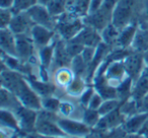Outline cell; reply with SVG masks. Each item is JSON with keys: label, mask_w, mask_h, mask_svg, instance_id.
I'll return each mask as SVG.
<instances>
[{"label": "cell", "mask_w": 148, "mask_h": 138, "mask_svg": "<svg viewBox=\"0 0 148 138\" xmlns=\"http://www.w3.org/2000/svg\"><path fill=\"white\" fill-rule=\"evenodd\" d=\"M38 49L29 34L16 35V56L23 62H33L38 59Z\"/></svg>", "instance_id": "5"}, {"label": "cell", "mask_w": 148, "mask_h": 138, "mask_svg": "<svg viewBox=\"0 0 148 138\" xmlns=\"http://www.w3.org/2000/svg\"><path fill=\"white\" fill-rule=\"evenodd\" d=\"M103 0H90V4H89V13H93L97 11L101 6H103Z\"/></svg>", "instance_id": "43"}, {"label": "cell", "mask_w": 148, "mask_h": 138, "mask_svg": "<svg viewBox=\"0 0 148 138\" xmlns=\"http://www.w3.org/2000/svg\"><path fill=\"white\" fill-rule=\"evenodd\" d=\"M27 11L35 25H39L56 31V17H54L49 12L47 6L36 4Z\"/></svg>", "instance_id": "7"}, {"label": "cell", "mask_w": 148, "mask_h": 138, "mask_svg": "<svg viewBox=\"0 0 148 138\" xmlns=\"http://www.w3.org/2000/svg\"><path fill=\"white\" fill-rule=\"evenodd\" d=\"M138 109L139 112H146L148 113V93L138 102Z\"/></svg>", "instance_id": "44"}, {"label": "cell", "mask_w": 148, "mask_h": 138, "mask_svg": "<svg viewBox=\"0 0 148 138\" xmlns=\"http://www.w3.org/2000/svg\"><path fill=\"white\" fill-rule=\"evenodd\" d=\"M0 47L3 53L16 56V35L8 27L0 30Z\"/></svg>", "instance_id": "17"}, {"label": "cell", "mask_w": 148, "mask_h": 138, "mask_svg": "<svg viewBox=\"0 0 148 138\" xmlns=\"http://www.w3.org/2000/svg\"><path fill=\"white\" fill-rule=\"evenodd\" d=\"M27 82L32 87V89L38 93L41 97H49V95H54L57 91L58 87H56L55 83H52L50 81H43L39 79L36 75H27L25 76Z\"/></svg>", "instance_id": "15"}, {"label": "cell", "mask_w": 148, "mask_h": 138, "mask_svg": "<svg viewBox=\"0 0 148 138\" xmlns=\"http://www.w3.org/2000/svg\"><path fill=\"white\" fill-rule=\"evenodd\" d=\"M15 0H0V8H12Z\"/></svg>", "instance_id": "46"}, {"label": "cell", "mask_w": 148, "mask_h": 138, "mask_svg": "<svg viewBox=\"0 0 148 138\" xmlns=\"http://www.w3.org/2000/svg\"><path fill=\"white\" fill-rule=\"evenodd\" d=\"M58 34L56 39L52 42L51 44L45 46V47H42L40 49H38V61L41 66L45 68L50 69L53 64L54 60V53H55V46H56V41H57Z\"/></svg>", "instance_id": "22"}, {"label": "cell", "mask_w": 148, "mask_h": 138, "mask_svg": "<svg viewBox=\"0 0 148 138\" xmlns=\"http://www.w3.org/2000/svg\"><path fill=\"white\" fill-rule=\"evenodd\" d=\"M148 93V66H145L141 74L133 83L131 97L137 102L142 100Z\"/></svg>", "instance_id": "18"}, {"label": "cell", "mask_w": 148, "mask_h": 138, "mask_svg": "<svg viewBox=\"0 0 148 138\" xmlns=\"http://www.w3.org/2000/svg\"><path fill=\"white\" fill-rule=\"evenodd\" d=\"M58 124L66 135L74 138H86L92 130V128L87 126L83 121L71 118L60 117L58 119Z\"/></svg>", "instance_id": "4"}, {"label": "cell", "mask_w": 148, "mask_h": 138, "mask_svg": "<svg viewBox=\"0 0 148 138\" xmlns=\"http://www.w3.org/2000/svg\"><path fill=\"white\" fill-rule=\"evenodd\" d=\"M21 106L23 105L14 93L1 87V109L9 110L14 113Z\"/></svg>", "instance_id": "26"}, {"label": "cell", "mask_w": 148, "mask_h": 138, "mask_svg": "<svg viewBox=\"0 0 148 138\" xmlns=\"http://www.w3.org/2000/svg\"><path fill=\"white\" fill-rule=\"evenodd\" d=\"M74 111H75V106L73 103H71L70 101H61L59 111H58V113L60 114V117L70 118L73 115Z\"/></svg>", "instance_id": "38"}, {"label": "cell", "mask_w": 148, "mask_h": 138, "mask_svg": "<svg viewBox=\"0 0 148 138\" xmlns=\"http://www.w3.org/2000/svg\"><path fill=\"white\" fill-rule=\"evenodd\" d=\"M143 58H144V63H145V66H148V49L143 52Z\"/></svg>", "instance_id": "49"}, {"label": "cell", "mask_w": 148, "mask_h": 138, "mask_svg": "<svg viewBox=\"0 0 148 138\" xmlns=\"http://www.w3.org/2000/svg\"><path fill=\"white\" fill-rule=\"evenodd\" d=\"M101 118V116L97 110L85 108L82 113V121L90 128H95L97 125V123L99 122Z\"/></svg>", "instance_id": "32"}, {"label": "cell", "mask_w": 148, "mask_h": 138, "mask_svg": "<svg viewBox=\"0 0 148 138\" xmlns=\"http://www.w3.org/2000/svg\"><path fill=\"white\" fill-rule=\"evenodd\" d=\"M138 133H139L140 135L144 136L145 138H148V118H147V120L145 121L144 125L142 126V128L140 129V131L138 132Z\"/></svg>", "instance_id": "47"}, {"label": "cell", "mask_w": 148, "mask_h": 138, "mask_svg": "<svg viewBox=\"0 0 148 138\" xmlns=\"http://www.w3.org/2000/svg\"><path fill=\"white\" fill-rule=\"evenodd\" d=\"M46 138H70V137L69 136H54V137H46Z\"/></svg>", "instance_id": "52"}, {"label": "cell", "mask_w": 148, "mask_h": 138, "mask_svg": "<svg viewBox=\"0 0 148 138\" xmlns=\"http://www.w3.org/2000/svg\"><path fill=\"white\" fill-rule=\"evenodd\" d=\"M11 93L16 95L21 105L25 107L36 110V111L42 109L41 97L32 89L25 75L19 79Z\"/></svg>", "instance_id": "3"}, {"label": "cell", "mask_w": 148, "mask_h": 138, "mask_svg": "<svg viewBox=\"0 0 148 138\" xmlns=\"http://www.w3.org/2000/svg\"><path fill=\"white\" fill-rule=\"evenodd\" d=\"M95 87H93V84L88 85V87H86V89L83 91L82 95L79 97V105L83 108L88 107V104H89V102H90L92 95H95Z\"/></svg>", "instance_id": "40"}, {"label": "cell", "mask_w": 148, "mask_h": 138, "mask_svg": "<svg viewBox=\"0 0 148 138\" xmlns=\"http://www.w3.org/2000/svg\"><path fill=\"white\" fill-rule=\"evenodd\" d=\"M34 25L35 23L32 21L27 11H21L14 13L8 29L12 31L15 35H23V34H31Z\"/></svg>", "instance_id": "10"}, {"label": "cell", "mask_w": 148, "mask_h": 138, "mask_svg": "<svg viewBox=\"0 0 148 138\" xmlns=\"http://www.w3.org/2000/svg\"><path fill=\"white\" fill-rule=\"evenodd\" d=\"M122 101L119 99H111V100H105L103 103L101 104V106L99 107V109L97 111L99 112L101 116H105L107 114L113 112L114 110L118 109L121 106Z\"/></svg>", "instance_id": "35"}, {"label": "cell", "mask_w": 148, "mask_h": 138, "mask_svg": "<svg viewBox=\"0 0 148 138\" xmlns=\"http://www.w3.org/2000/svg\"><path fill=\"white\" fill-rule=\"evenodd\" d=\"M0 122H1V127L8 128V129H11V130H13V131L16 132V133L23 135V132H21L17 117L12 111L1 109Z\"/></svg>", "instance_id": "25"}, {"label": "cell", "mask_w": 148, "mask_h": 138, "mask_svg": "<svg viewBox=\"0 0 148 138\" xmlns=\"http://www.w3.org/2000/svg\"><path fill=\"white\" fill-rule=\"evenodd\" d=\"M148 118V113L146 112H139L131 117L127 118L124 123L123 128L127 134H135L140 131L142 126L144 125L145 121Z\"/></svg>", "instance_id": "21"}, {"label": "cell", "mask_w": 148, "mask_h": 138, "mask_svg": "<svg viewBox=\"0 0 148 138\" xmlns=\"http://www.w3.org/2000/svg\"><path fill=\"white\" fill-rule=\"evenodd\" d=\"M120 110L121 112L126 116L127 118L131 117V116L135 115V114L139 113V109H138V102L132 97L129 99L125 100L122 102L121 106H120Z\"/></svg>", "instance_id": "33"}, {"label": "cell", "mask_w": 148, "mask_h": 138, "mask_svg": "<svg viewBox=\"0 0 148 138\" xmlns=\"http://www.w3.org/2000/svg\"><path fill=\"white\" fill-rule=\"evenodd\" d=\"M66 49H67V52L70 55V57L73 59L75 56L80 55L81 52L84 49V46L71 39L69 41H66Z\"/></svg>", "instance_id": "36"}, {"label": "cell", "mask_w": 148, "mask_h": 138, "mask_svg": "<svg viewBox=\"0 0 148 138\" xmlns=\"http://www.w3.org/2000/svg\"><path fill=\"white\" fill-rule=\"evenodd\" d=\"M134 80L130 76H128L124 81H122L117 87V95L118 99L122 102L129 99L132 95V89H133Z\"/></svg>", "instance_id": "30"}, {"label": "cell", "mask_w": 148, "mask_h": 138, "mask_svg": "<svg viewBox=\"0 0 148 138\" xmlns=\"http://www.w3.org/2000/svg\"><path fill=\"white\" fill-rule=\"evenodd\" d=\"M148 49V29L142 21H139L135 38L131 45V50L136 52H142Z\"/></svg>", "instance_id": "20"}, {"label": "cell", "mask_w": 148, "mask_h": 138, "mask_svg": "<svg viewBox=\"0 0 148 138\" xmlns=\"http://www.w3.org/2000/svg\"><path fill=\"white\" fill-rule=\"evenodd\" d=\"M31 37L35 43L37 49L51 44L57 37V32L54 30L48 29L46 27H42L39 25H35L31 31Z\"/></svg>", "instance_id": "11"}, {"label": "cell", "mask_w": 148, "mask_h": 138, "mask_svg": "<svg viewBox=\"0 0 148 138\" xmlns=\"http://www.w3.org/2000/svg\"><path fill=\"white\" fill-rule=\"evenodd\" d=\"M25 138H46L45 136L41 135L38 132H32V133H27L25 135H23Z\"/></svg>", "instance_id": "48"}, {"label": "cell", "mask_w": 148, "mask_h": 138, "mask_svg": "<svg viewBox=\"0 0 148 138\" xmlns=\"http://www.w3.org/2000/svg\"><path fill=\"white\" fill-rule=\"evenodd\" d=\"M11 138H25L23 137V135H21V134H18V133H16V134H14V135L12 136V137Z\"/></svg>", "instance_id": "51"}, {"label": "cell", "mask_w": 148, "mask_h": 138, "mask_svg": "<svg viewBox=\"0 0 148 138\" xmlns=\"http://www.w3.org/2000/svg\"><path fill=\"white\" fill-rule=\"evenodd\" d=\"M138 25H139V21L131 23L121 30L115 49H131V45L135 38Z\"/></svg>", "instance_id": "19"}, {"label": "cell", "mask_w": 148, "mask_h": 138, "mask_svg": "<svg viewBox=\"0 0 148 138\" xmlns=\"http://www.w3.org/2000/svg\"><path fill=\"white\" fill-rule=\"evenodd\" d=\"M14 15V11L11 8H0V21L1 29H6L9 27Z\"/></svg>", "instance_id": "39"}, {"label": "cell", "mask_w": 148, "mask_h": 138, "mask_svg": "<svg viewBox=\"0 0 148 138\" xmlns=\"http://www.w3.org/2000/svg\"><path fill=\"white\" fill-rule=\"evenodd\" d=\"M90 0H67V11L79 17L88 14Z\"/></svg>", "instance_id": "27"}, {"label": "cell", "mask_w": 148, "mask_h": 138, "mask_svg": "<svg viewBox=\"0 0 148 138\" xmlns=\"http://www.w3.org/2000/svg\"><path fill=\"white\" fill-rule=\"evenodd\" d=\"M126 120H127V117L122 113L119 107L118 109L114 110L111 113L107 114L105 116H101V120H99V122L95 128L99 130L115 129V128L123 126Z\"/></svg>", "instance_id": "13"}, {"label": "cell", "mask_w": 148, "mask_h": 138, "mask_svg": "<svg viewBox=\"0 0 148 138\" xmlns=\"http://www.w3.org/2000/svg\"><path fill=\"white\" fill-rule=\"evenodd\" d=\"M123 63L124 66H125L126 71H127L128 76L131 77L134 81L139 77L142 70L145 67L143 53L142 52L131 51L123 59Z\"/></svg>", "instance_id": "9"}, {"label": "cell", "mask_w": 148, "mask_h": 138, "mask_svg": "<svg viewBox=\"0 0 148 138\" xmlns=\"http://www.w3.org/2000/svg\"><path fill=\"white\" fill-rule=\"evenodd\" d=\"M140 21H146V23H148V0H144L143 10H142V16Z\"/></svg>", "instance_id": "45"}, {"label": "cell", "mask_w": 148, "mask_h": 138, "mask_svg": "<svg viewBox=\"0 0 148 138\" xmlns=\"http://www.w3.org/2000/svg\"><path fill=\"white\" fill-rule=\"evenodd\" d=\"M75 77V74L73 73L72 69L70 67H60L54 71L53 79L54 83L58 89H65L70 84L73 78Z\"/></svg>", "instance_id": "23"}, {"label": "cell", "mask_w": 148, "mask_h": 138, "mask_svg": "<svg viewBox=\"0 0 148 138\" xmlns=\"http://www.w3.org/2000/svg\"><path fill=\"white\" fill-rule=\"evenodd\" d=\"M123 138H126V135H125V136H124V137H123Z\"/></svg>", "instance_id": "53"}, {"label": "cell", "mask_w": 148, "mask_h": 138, "mask_svg": "<svg viewBox=\"0 0 148 138\" xmlns=\"http://www.w3.org/2000/svg\"><path fill=\"white\" fill-rule=\"evenodd\" d=\"M120 32H121V30L118 29L116 25H114L111 23L101 32L103 42L107 44L108 46H110L112 49H115L116 46H117L118 39H119Z\"/></svg>", "instance_id": "28"}, {"label": "cell", "mask_w": 148, "mask_h": 138, "mask_svg": "<svg viewBox=\"0 0 148 138\" xmlns=\"http://www.w3.org/2000/svg\"><path fill=\"white\" fill-rule=\"evenodd\" d=\"M51 0H38V4L44 5V6H47L48 4L50 3Z\"/></svg>", "instance_id": "50"}, {"label": "cell", "mask_w": 148, "mask_h": 138, "mask_svg": "<svg viewBox=\"0 0 148 138\" xmlns=\"http://www.w3.org/2000/svg\"><path fill=\"white\" fill-rule=\"evenodd\" d=\"M103 101H105V100L103 99V97H101V95H99L97 91H95V95H93L92 97H91V100H90V102H89L88 107L87 108H89V109H93V110H99V107L101 106V104L103 103Z\"/></svg>", "instance_id": "42"}, {"label": "cell", "mask_w": 148, "mask_h": 138, "mask_svg": "<svg viewBox=\"0 0 148 138\" xmlns=\"http://www.w3.org/2000/svg\"><path fill=\"white\" fill-rule=\"evenodd\" d=\"M41 103H42V109L47 110V111L50 112H54V113H58L60 104H61V100L58 99L54 95H49V97H41Z\"/></svg>", "instance_id": "34"}, {"label": "cell", "mask_w": 148, "mask_h": 138, "mask_svg": "<svg viewBox=\"0 0 148 138\" xmlns=\"http://www.w3.org/2000/svg\"><path fill=\"white\" fill-rule=\"evenodd\" d=\"M72 40L80 43L84 47H95V48H97L103 42L101 33L99 31H97L95 29H93V27L86 25L77 34V36H75Z\"/></svg>", "instance_id": "14"}, {"label": "cell", "mask_w": 148, "mask_h": 138, "mask_svg": "<svg viewBox=\"0 0 148 138\" xmlns=\"http://www.w3.org/2000/svg\"><path fill=\"white\" fill-rule=\"evenodd\" d=\"M85 25L82 17L66 11L56 19V32L64 41L73 39Z\"/></svg>", "instance_id": "1"}, {"label": "cell", "mask_w": 148, "mask_h": 138, "mask_svg": "<svg viewBox=\"0 0 148 138\" xmlns=\"http://www.w3.org/2000/svg\"><path fill=\"white\" fill-rule=\"evenodd\" d=\"M89 84L85 80L84 77L75 76L73 78V80L70 82V84L64 91H65L66 95H69V97H74V99H79V97L82 95L83 91L86 89V87Z\"/></svg>", "instance_id": "24"}, {"label": "cell", "mask_w": 148, "mask_h": 138, "mask_svg": "<svg viewBox=\"0 0 148 138\" xmlns=\"http://www.w3.org/2000/svg\"><path fill=\"white\" fill-rule=\"evenodd\" d=\"M60 116L58 113L41 109L38 111V119L36 124V132L46 137L67 136L58 124Z\"/></svg>", "instance_id": "2"}, {"label": "cell", "mask_w": 148, "mask_h": 138, "mask_svg": "<svg viewBox=\"0 0 148 138\" xmlns=\"http://www.w3.org/2000/svg\"><path fill=\"white\" fill-rule=\"evenodd\" d=\"M70 68L72 69L75 76H82L85 78L87 73V69H88V65H87V63L84 61V59H83L80 54V55L75 56L72 59Z\"/></svg>", "instance_id": "29"}, {"label": "cell", "mask_w": 148, "mask_h": 138, "mask_svg": "<svg viewBox=\"0 0 148 138\" xmlns=\"http://www.w3.org/2000/svg\"><path fill=\"white\" fill-rule=\"evenodd\" d=\"M72 58L68 54L66 49V41L58 36L55 46V53H54V60L52 66L58 69L60 67H70ZM55 69V70H56Z\"/></svg>", "instance_id": "16"}, {"label": "cell", "mask_w": 148, "mask_h": 138, "mask_svg": "<svg viewBox=\"0 0 148 138\" xmlns=\"http://www.w3.org/2000/svg\"><path fill=\"white\" fill-rule=\"evenodd\" d=\"M112 17H113V13L103 8H99L95 12L89 13L85 17H83V21L86 25L93 27L101 33L108 25L112 23Z\"/></svg>", "instance_id": "12"}, {"label": "cell", "mask_w": 148, "mask_h": 138, "mask_svg": "<svg viewBox=\"0 0 148 138\" xmlns=\"http://www.w3.org/2000/svg\"><path fill=\"white\" fill-rule=\"evenodd\" d=\"M103 76L110 85L117 89L118 85L128 77L123 60H114V61L111 60L103 73Z\"/></svg>", "instance_id": "6"}, {"label": "cell", "mask_w": 148, "mask_h": 138, "mask_svg": "<svg viewBox=\"0 0 148 138\" xmlns=\"http://www.w3.org/2000/svg\"><path fill=\"white\" fill-rule=\"evenodd\" d=\"M47 8L49 12L57 19L67 11V0H51Z\"/></svg>", "instance_id": "31"}, {"label": "cell", "mask_w": 148, "mask_h": 138, "mask_svg": "<svg viewBox=\"0 0 148 138\" xmlns=\"http://www.w3.org/2000/svg\"><path fill=\"white\" fill-rule=\"evenodd\" d=\"M95 51H97V48L95 47H84L83 51L81 52V56L84 59V61L87 63V65L91 63V61L93 60L95 55Z\"/></svg>", "instance_id": "41"}, {"label": "cell", "mask_w": 148, "mask_h": 138, "mask_svg": "<svg viewBox=\"0 0 148 138\" xmlns=\"http://www.w3.org/2000/svg\"><path fill=\"white\" fill-rule=\"evenodd\" d=\"M36 4H38V0H15L14 5L11 9L14 11V13L21 12V11L29 10Z\"/></svg>", "instance_id": "37"}, {"label": "cell", "mask_w": 148, "mask_h": 138, "mask_svg": "<svg viewBox=\"0 0 148 138\" xmlns=\"http://www.w3.org/2000/svg\"><path fill=\"white\" fill-rule=\"evenodd\" d=\"M18 120L19 126H21L23 135L27 133L36 132V124L38 119V111L29 109L25 106H21L16 111L14 112Z\"/></svg>", "instance_id": "8"}]
</instances>
